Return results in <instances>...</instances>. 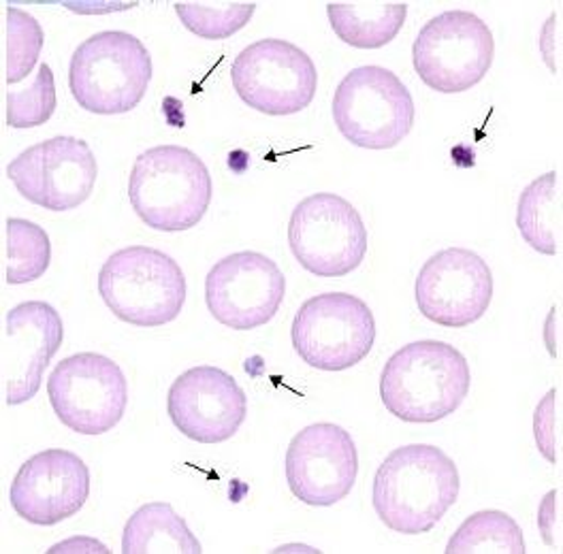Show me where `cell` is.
Masks as SVG:
<instances>
[{"mask_svg":"<svg viewBox=\"0 0 563 554\" xmlns=\"http://www.w3.org/2000/svg\"><path fill=\"white\" fill-rule=\"evenodd\" d=\"M517 229L531 250L558 256L562 250V179L558 171L540 175L519 197Z\"/></svg>","mask_w":563,"mask_h":554,"instance_id":"44dd1931","label":"cell"},{"mask_svg":"<svg viewBox=\"0 0 563 554\" xmlns=\"http://www.w3.org/2000/svg\"><path fill=\"white\" fill-rule=\"evenodd\" d=\"M358 452L351 433L333 422L301 429L286 451V483L306 506L331 508L356 485Z\"/></svg>","mask_w":563,"mask_h":554,"instance_id":"9a60e30c","label":"cell"},{"mask_svg":"<svg viewBox=\"0 0 563 554\" xmlns=\"http://www.w3.org/2000/svg\"><path fill=\"white\" fill-rule=\"evenodd\" d=\"M47 553H99L109 554L111 551L106 544H101L99 540L92 538H70L67 542H60L56 546H52Z\"/></svg>","mask_w":563,"mask_h":554,"instance_id":"f1b7e54d","label":"cell"},{"mask_svg":"<svg viewBox=\"0 0 563 554\" xmlns=\"http://www.w3.org/2000/svg\"><path fill=\"white\" fill-rule=\"evenodd\" d=\"M152 81V56L140 38L103 31L86 38L70 58L69 88L88 113L120 115L143 101Z\"/></svg>","mask_w":563,"mask_h":554,"instance_id":"5b68a950","label":"cell"},{"mask_svg":"<svg viewBox=\"0 0 563 554\" xmlns=\"http://www.w3.org/2000/svg\"><path fill=\"white\" fill-rule=\"evenodd\" d=\"M533 437L538 452L551 463L562 461V395L551 388L533 412Z\"/></svg>","mask_w":563,"mask_h":554,"instance_id":"4316f807","label":"cell"},{"mask_svg":"<svg viewBox=\"0 0 563 554\" xmlns=\"http://www.w3.org/2000/svg\"><path fill=\"white\" fill-rule=\"evenodd\" d=\"M288 245L312 276L344 277L367 256V226L351 201L333 192H317L292 209Z\"/></svg>","mask_w":563,"mask_h":554,"instance_id":"9c48e42d","label":"cell"},{"mask_svg":"<svg viewBox=\"0 0 563 554\" xmlns=\"http://www.w3.org/2000/svg\"><path fill=\"white\" fill-rule=\"evenodd\" d=\"M492 29L476 13L453 9L435 15L412 45V63L422 84L440 95H461L478 86L492 69Z\"/></svg>","mask_w":563,"mask_h":554,"instance_id":"52a82bcc","label":"cell"},{"mask_svg":"<svg viewBox=\"0 0 563 554\" xmlns=\"http://www.w3.org/2000/svg\"><path fill=\"white\" fill-rule=\"evenodd\" d=\"M45 33L35 18L18 7H7V84L24 81L38 63Z\"/></svg>","mask_w":563,"mask_h":554,"instance_id":"d4e9b609","label":"cell"},{"mask_svg":"<svg viewBox=\"0 0 563 554\" xmlns=\"http://www.w3.org/2000/svg\"><path fill=\"white\" fill-rule=\"evenodd\" d=\"M231 81L250 109L265 115H295L317 97V65L295 43L263 38L240 52Z\"/></svg>","mask_w":563,"mask_h":554,"instance_id":"8fae6325","label":"cell"},{"mask_svg":"<svg viewBox=\"0 0 563 554\" xmlns=\"http://www.w3.org/2000/svg\"><path fill=\"white\" fill-rule=\"evenodd\" d=\"M179 22L192 35L222 41L240 33L252 20L254 2H176Z\"/></svg>","mask_w":563,"mask_h":554,"instance_id":"cb8c5ba5","label":"cell"},{"mask_svg":"<svg viewBox=\"0 0 563 554\" xmlns=\"http://www.w3.org/2000/svg\"><path fill=\"white\" fill-rule=\"evenodd\" d=\"M90 497V469L81 456L63 448L36 452L15 474L9 501L13 512L36 527L75 517Z\"/></svg>","mask_w":563,"mask_h":554,"instance_id":"e0dca14e","label":"cell"},{"mask_svg":"<svg viewBox=\"0 0 563 554\" xmlns=\"http://www.w3.org/2000/svg\"><path fill=\"white\" fill-rule=\"evenodd\" d=\"M286 295V277L261 252L220 258L206 277V303L213 320L233 331H252L276 318Z\"/></svg>","mask_w":563,"mask_h":554,"instance_id":"4fadbf2b","label":"cell"},{"mask_svg":"<svg viewBox=\"0 0 563 554\" xmlns=\"http://www.w3.org/2000/svg\"><path fill=\"white\" fill-rule=\"evenodd\" d=\"M63 318L45 301H26L4 318L2 378L4 403L22 406L36 397L43 374L63 346Z\"/></svg>","mask_w":563,"mask_h":554,"instance_id":"ac0fdd59","label":"cell"},{"mask_svg":"<svg viewBox=\"0 0 563 554\" xmlns=\"http://www.w3.org/2000/svg\"><path fill=\"white\" fill-rule=\"evenodd\" d=\"M186 276L169 254L150 245L113 252L99 272V295L111 313L133 326L174 322L186 303Z\"/></svg>","mask_w":563,"mask_h":554,"instance_id":"277c9868","label":"cell"},{"mask_svg":"<svg viewBox=\"0 0 563 554\" xmlns=\"http://www.w3.org/2000/svg\"><path fill=\"white\" fill-rule=\"evenodd\" d=\"M538 529L542 542L551 549H562V492L553 488L544 495L538 508Z\"/></svg>","mask_w":563,"mask_h":554,"instance_id":"83f0119b","label":"cell"},{"mask_svg":"<svg viewBox=\"0 0 563 554\" xmlns=\"http://www.w3.org/2000/svg\"><path fill=\"white\" fill-rule=\"evenodd\" d=\"M47 397L54 414L73 433L103 435L126 414L129 381L106 354L79 352L54 367Z\"/></svg>","mask_w":563,"mask_h":554,"instance_id":"30bf717a","label":"cell"},{"mask_svg":"<svg viewBox=\"0 0 563 554\" xmlns=\"http://www.w3.org/2000/svg\"><path fill=\"white\" fill-rule=\"evenodd\" d=\"M56 79L49 65H41L29 90L7 95V124L15 131L36 129L56 113Z\"/></svg>","mask_w":563,"mask_h":554,"instance_id":"484cf974","label":"cell"},{"mask_svg":"<svg viewBox=\"0 0 563 554\" xmlns=\"http://www.w3.org/2000/svg\"><path fill=\"white\" fill-rule=\"evenodd\" d=\"M167 414L184 437L208 446L224 444L246 420L247 397L224 369L199 365L172 384Z\"/></svg>","mask_w":563,"mask_h":554,"instance_id":"2e32d148","label":"cell"},{"mask_svg":"<svg viewBox=\"0 0 563 554\" xmlns=\"http://www.w3.org/2000/svg\"><path fill=\"white\" fill-rule=\"evenodd\" d=\"M327 15L333 33L356 49H380L401 33L406 2H329Z\"/></svg>","mask_w":563,"mask_h":554,"instance_id":"ffe728a7","label":"cell"},{"mask_svg":"<svg viewBox=\"0 0 563 554\" xmlns=\"http://www.w3.org/2000/svg\"><path fill=\"white\" fill-rule=\"evenodd\" d=\"M455 461L431 444H408L388 454L374 476L372 503L378 519L401 535L429 533L457 503Z\"/></svg>","mask_w":563,"mask_h":554,"instance_id":"6da1fadb","label":"cell"},{"mask_svg":"<svg viewBox=\"0 0 563 554\" xmlns=\"http://www.w3.org/2000/svg\"><path fill=\"white\" fill-rule=\"evenodd\" d=\"M419 312L433 324L465 329L492 306L493 274L483 256L467 247L435 252L415 284Z\"/></svg>","mask_w":563,"mask_h":554,"instance_id":"5bb4252c","label":"cell"},{"mask_svg":"<svg viewBox=\"0 0 563 554\" xmlns=\"http://www.w3.org/2000/svg\"><path fill=\"white\" fill-rule=\"evenodd\" d=\"M446 554H526L523 531L501 510H481L463 520L446 544Z\"/></svg>","mask_w":563,"mask_h":554,"instance_id":"7402d4cb","label":"cell"},{"mask_svg":"<svg viewBox=\"0 0 563 554\" xmlns=\"http://www.w3.org/2000/svg\"><path fill=\"white\" fill-rule=\"evenodd\" d=\"M470 386V363L457 347L421 340L399 347L388 358L380 397L388 414L412 424H431L455 414Z\"/></svg>","mask_w":563,"mask_h":554,"instance_id":"7a4b0ae2","label":"cell"},{"mask_svg":"<svg viewBox=\"0 0 563 554\" xmlns=\"http://www.w3.org/2000/svg\"><path fill=\"white\" fill-rule=\"evenodd\" d=\"M290 337L306 365L320 372H346L372 352L376 318L354 295L324 292L295 313Z\"/></svg>","mask_w":563,"mask_h":554,"instance_id":"ba28073f","label":"cell"},{"mask_svg":"<svg viewBox=\"0 0 563 554\" xmlns=\"http://www.w3.org/2000/svg\"><path fill=\"white\" fill-rule=\"evenodd\" d=\"M99 165L84 138L58 135L20 152L7 177L15 190L36 208L70 211L84 206L97 184Z\"/></svg>","mask_w":563,"mask_h":554,"instance_id":"7c38bea8","label":"cell"},{"mask_svg":"<svg viewBox=\"0 0 563 554\" xmlns=\"http://www.w3.org/2000/svg\"><path fill=\"white\" fill-rule=\"evenodd\" d=\"M124 554H201V542L172 503L152 501L126 520L122 533Z\"/></svg>","mask_w":563,"mask_h":554,"instance_id":"d6986e66","label":"cell"},{"mask_svg":"<svg viewBox=\"0 0 563 554\" xmlns=\"http://www.w3.org/2000/svg\"><path fill=\"white\" fill-rule=\"evenodd\" d=\"M338 131L363 149H390L410 135L415 99L393 70L367 65L352 69L335 88L331 104Z\"/></svg>","mask_w":563,"mask_h":554,"instance_id":"8992f818","label":"cell"},{"mask_svg":"<svg viewBox=\"0 0 563 554\" xmlns=\"http://www.w3.org/2000/svg\"><path fill=\"white\" fill-rule=\"evenodd\" d=\"M208 165L188 147L156 145L141 152L129 177V201L141 222L161 233L197 226L211 206Z\"/></svg>","mask_w":563,"mask_h":554,"instance_id":"3957f363","label":"cell"},{"mask_svg":"<svg viewBox=\"0 0 563 554\" xmlns=\"http://www.w3.org/2000/svg\"><path fill=\"white\" fill-rule=\"evenodd\" d=\"M52 243L43 226L24 218L7 220V284H31L49 269Z\"/></svg>","mask_w":563,"mask_h":554,"instance_id":"603a6c76","label":"cell"}]
</instances>
